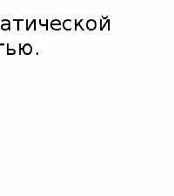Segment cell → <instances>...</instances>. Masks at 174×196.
Listing matches in <instances>:
<instances>
[{"instance_id":"3","label":"cell","mask_w":174,"mask_h":196,"mask_svg":"<svg viewBox=\"0 0 174 196\" xmlns=\"http://www.w3.org/2000/svg\"><path fill=\"white\" fill-rule=\"evenodd\" d=\"M71 19H65L63 22V28L65 31H71Z\"/></svg>"},{"instance_id":"9","label":"cell","mask_w":174,"mask_h":196,"mask_svg":"<svg viewBox=\"0 0 174 196\" xmlns=\"http://www.w3.org/2000/svg\"><path fill=\"white\" fill-rule=\"evenodd\" d=\"M31 25H34L36 27V19H32V21H31V23L30 25H26V31H29L31 29Z\"/></svg>"},{"instance_id":"4","label":"cell","mask_w":174,"mask_h":196,"mask_svg":"<svg viewBox=\"0 0 174 196\" xmlns=\"http://www.w3.org/2000/svg\"><path fill=\"white\" fill-rule=\"evenodd\" d=\"M56 25H58V27H59V26L61 25V22H60V20H58V19H53V20L52 21V23H51V27H52V29L55 31V26H56Z\"/></svg>"},{"instance_id":"11","label":"cell","mask_w":174,"mask_h":196,"mask_svg":"<svg viewBox=\"0 0 174 196\" xmlns=\"http://www.w3.org/2000/svg\"><path fill=\"white\" fill-rule=\"evenodd\" d=\"M13 21H17V31H19L20 30V28H19V22L24 21V19H13Z\"/></svg>"},{"instance_id":"1","label":"cell","mask_w":174,"mask_h":196,"mask_svg":"<svg viewBox=\"0 0 174 196\" xmlns=\"http://www.w3.org/2000/svg\"><path fill=\"white\" fill-rule=\"evenodd\" d=\"M97 27V22L94 19H89L86 23V28L89 31H94Z\"/></svg>"},{"instance_id":"6","label":"cell","mask_w":174,"mask_h":196,"mask_svg":"<svg viewBox=\"0 0 174 196\" xmlns=\"http://www.w3.org/2000/svg\"><path fill=\"white\" fill-rule=\"evenodd\" d=\"M106 25L108 26V30L110 31V28H111V27H110V20H109L108 18L106 19V21L105 22V24H102V25L100 26V31H103V30L105 29V27H106Z\"/></svg>"},{"instance_id":"12","label":"cell","mask_w":174,"mask_h":196,"mask_svg":"<svg viewBox=\"0 0 174 196\" xmlns=\"http://www.w3.org/2000/svg\"><path fill=\"white\" fill-rule=\"evenodd\" d=\"M19 54H21V51H22V46H21V44H19Z\"/></svg>"},{"instance_id":"5","label":"cell","mask_w":174,"mask_h":196,"mask_svg":"<svg viewBox=\"0 0 174 196\" xmlns=\"http://www.w3.org/2000/svg\"><path fill=\"white\" fill-rule=\"evenodd\" d=\"M1 29H2L3 31H6V30L10 31V22L9 21V22H7V23H3V24L1 25Z\"/></svg>"},{"instance_id":"10","label":"cell","mask_w":174,"mask_h":196,"mask_svg":"<svg viewBox=\"0 0 174 196\" xmlns=\"http://www.w3.org/2000/svg\"><path fill=\"white\" fill-rule=\"evenodd\" d=\"M39 24H40L41 26H45L46 30H49V27H48V19L45 20V24H43L42 23V20H39Z\"/></svg>"},{"instance_id":"7","label":"cell","mask_w":174,"mask_h":196,"mask_svg":"<svg viewBox=\"0 0 174 196\" xmlns=\"http://www.w3.org/2000/svg\"><path fill=\"white\" fill-rule=\"evenodd\" d=\"M16 53L15 49H9V44H7V55H13Z\"/></svg>"},{"instance_id":"2","label":"cell","mask_w":174,"mask_h":196,"mask_svg":"<svg viewBox=\"0 0 174 196\" xmlns=\"http://www.w3.org/2000/svg\"><path fill=\"white\" fill-rule=\"evenodd\" d=\"M22 51L24 52V54L25 55H30L32 52V47L30 44H25L24 45V46L22 47Z\"/></svg>"},{"instance_id":"8","label":"cell","mask_w":174,"mask_h":196,"mask_svg":"<svg viewBox=\"0 0 174 196\" xmlns=\"http://www.w3.org/2000/svg\"><path fill=\"white\" fill-rule=\"evenodd\" d=\"M81 22H83V19H80V20H79V21H78V23H77V19L75 20V30H76V31H77V28H78V26L80 27V29H81L82 31H84V28H83V27H82V26L80 25Z\"/></svg>"}]
</instances>
